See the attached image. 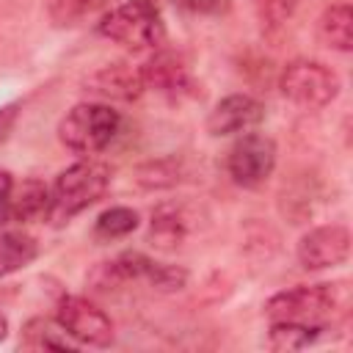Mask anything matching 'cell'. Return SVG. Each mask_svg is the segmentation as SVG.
<instances>
[{"instance_id": "277c9868", "label": "cell", "mask_w": 353, "mask_h": 353, "mask_svg": "<svg viewBox=\"0 0 353 353\" xmlns=\"http://www.w3.org/2000/svg\"><path fill=\"white\" fill-rule=\"evenodd\" d=\"M121 132V113L108 102H77L58 121V141L74 154H97Z\"/></svg>"}, {"instance_id": "6da1fadb", "label": "cell", "mask_w": 353, "mask_h": 353, "mask_svg": "<svg viewBox=\"0 0 353 353\" xmlns=\"http://www.w3.org/2000/svg\"><path fill=\"white\" fill-rule=\"evenodd\" d=\"M350 312V287L347 281H323V284H298L268 298V320H290L314 325L323 331L336 328Z\"/></svg>"}, {"instance_id": "d4e9b609", "label": "cell", "mask_w": 353, "mask_h": 353, "mask_svg": "<svg viewBox=\"0 0 353 353\" xmlns=\"http://www.w3.org/2000/svg\"><path fill=\"white\" fill-rule=\"evenodd\" d=\"M6 336H8V317L0 312V342H3Z\"/></svg>"}, {"instance_id": "52a82bcc", "label": "cell", "mask_w": 353, "mask_h": 353, "mask_svg": "<svg viewBox=\"0 0 353 353\" xmlns=\"http://www.w3.org/2000/svg\"><path fill=\"white\" fill-rule=\"evenodd\" d=\"M276 157H279V149H276V141L265 132H243L229 154H226V174L232 176L234 185L240 188H259L270 179L273 168H276Z\"/></svg>"}, {"instance_id": "7a4b0ae2", "label": "cell", "mask_w": 353, "mask_h": 353, "mask_svg": "<svg viewBox=\"0 0 353 353\" xmlns=\"http://www.w3.org/2000/svg\"><path fill=\"white\" fill-rule=\"evenodd\" d=\"M94 290H119L143 284L157 292H176L188 284V270L182 265L160 262L143 251H121L119 256L102 262L91 273Z\"/></svg>"}, {"instance_id": "5bb4252c", "label": "cell", "mask_w": 353, "mask_h": 353, "mask_svg": "<svg viewBox=\"0 0 353 353\" xmlns=\"http://www.w3.org/2000/svg\"><path fill=\"white\" fill-rule=\"evenodd\" d=\"M19 347L25 350H77L80 345L61 328L58 320H50V317H30L25 325H22V334H19Z\"/></svg>"}, {"instance_id": "ffe728a7", "label": "cell", "mask_w": 353, "mask_h": 353, "mask_svg": "<svg viewBox=\"0 0 353 353\" xmlns=\"http://www.w3.org/2000/svg\"><path fill=\"white\" fill-rule=\"evenodd\" d=\"M295 8H298V0H254V11L265 30L281 28L292 17Z\"/></svg>"}, {"instance_id": "603a6c76", "label": "cell", "mask_w": 353, "mask_h": 353, "mask_svg": "<svg viewBox=\"0 0 353 353\" xmlns=\"http://www.w3.org/2000/svg\"><path fill=\"white\" fill-rule=\"evenodd\" d=\"M11 193H14V176L11 171L0 168V226L11 223Z\"/></svg>"}, {"instance_id": "2e32d148", "label": "cell", "mask_w": 353, "mask_h": 353, "mask_svg": "<svg viewBox=\"0 0 353 353\" xmlns=\"http://www.w3.org/2000/svg\"><path fill=\"white\" fill-rule=\"evenodd\" d=\"M317 39L328 50L350 52V47H353V11L347 3H334L320 14Z\"/></svg>"}, {"instance_id": "cb8c5ba5", "label": "cell", "mask_w": 353, "mask_h": 353, "mask_svg": "<svg viewBox=\"0 0 353 353\" xmlns=\"http://www.w3.org/2000/svg\"><path fill=\"white\" fill-rule=\"evenodd\" d=\"M17 119H19V102H8V105L0 108V146L8 141Z\"/></svg>"}, {"instance_id": "30bf717a", "label": "cell", "mask_w": 353, "mask_h": 353, "mask_svg": "<svg viewBox=\"0 0 353 353\" xmlns=\"http://www.w3.org/2000/svg\"><path fill=\"white\" fill-rule=\"evenodd\" d=\"M265 121V105L251 94H229L215 102L204 127L212 138L243 135Z\"/></svg>"}, {"instance_id": "8fae6325", "label": "cell", "mask_w": 353, "mask_h": 353, "mask_svg": "<svg viewBox=\"0 0 353 353\" xmlns=\"http://www.w3.org/2000/svg\"><path fill=\"white\" fill-rule=\"evenodd\" d=\"M141 72L146 88H154L168 99H185L199 94L193 74L174 52H154L146 63H141Z\"/></svg>"}, {"instance_id": "4fadbf2b", "label": "cell", "mask_w": 353, "mask_h": 353, "mask_svg": "<svg viewBox=\"0 0 353 353\" xmlns=\"http://www.w3.org/2000/svg\"><path fill=\"white\" fill-rule=\"evenodd\" d=\"M193 215L185 204L179 201H163L157 204V210L152 212L149 221V240L157 248H176L188 240L190 229H193Z\"/></svg>"}, {"instance_id": "e0dca14e", "label": "cell", "mask_w": 353, "mask_h": 353, "mask_svg": "<svg viewBox=\"0 0 353 353\" xmlns=\"http://www.w3.org/2000/svg\"><path fill=\"white\" fill-rule=\"evenodd\" d=\"M39 256V243L28 232L0 226V279L28 268Z\"/></svg>"}, {"instance_id": "9c48e42d", "label": "cell", "mask_w": 353, "mask_h": 353, "mask_svg": "<svg viewBox=\"0 0 353 353\" xmlns=\"http://www.w3.org/2000/svg\"><path fill=\"white\" fill-rule=\"evenodd\" d=\"M295 256L306 270H328L350 256V232L342 223H323L301 234Z\"/></svg>"}, {"instance_id": "ba28073f", "label": "cell", "mask_w": 353, "mask_h": 353, "mask_svg": "<svg viewBox=\"0 0 353 353\" xmlns=\"http://www.w3.org/2000/svg\"><path fill=\"white\" fill-rule=\"evenodd\" d=\"M55 320L77 345H85V347L113 345V336H116L113 320L105 314V309H99L94 301L83 295H63L58 301Z\"/></svg>"}, {"instance_id": "9a60e30c", "label": "cell", "mask_w": 353, "mask_h": 353, "mask_svg": "<svg viewBox=\"0 0 353 353\" xmlns=\"http://www.w3.org/2000/svg\"><path fill=\"white\" fill-rule=\"evenodd\" d=\"M11 218L19 223L41 221L50 218V188L41 179H22L19 185L14 182L11 193Z\"/></svg>"}, {"instance_id": "ac0fdd59", "label": "cell", "mask_w": 353, "mask_h": 353, "mask_svg": "<svg viewBox=\"0 0 353 353\" xmlns=\"http://www.w3.org/2000/svg\"><path fill=\"white\" fill-rule=\"evenodd\" d=\"M328 331L314 328V325H303V323H290V320H270L268 328V339L265 345L270 350H303L309 345H314L320 336H325Z\"/></svg>"}, {"instance_id": "d6986e66", "label": "cell", "mask_w": 353, "mask_h": 353, "mask_svg": "<svg viewBox=\"0 0 353 353\" xmlns=\"http://www.w3.org/2000/svg\"><path fill=\"white\" fill-rule=\"evenodd\" d=\"M141 218L132 207H110L105 212H99V218L94 221V237L97 240H121L127 234H132L138 229Z\"/></svg>"}, {"instance_id": "44dd1931", "label": "cell", "mask_w": 353, "mask_h": 353, "mask_svg": "<svg viewBox=\"0 0 353 353\" xmlns=\"http://www.w3.org/2000/svg\"><path fill=\"white\" fill-rule=\"evenodd\" d=\"M108 6H110V0H52V14L61 22H72L83 14H91V11H99Z\"/></svg>"}, {"instance_id": "8992f818", "label": "cell", "mask_w": 353, "mask_h": 353, "mask_svg": "<svg viewBox=\"0 0 353 353\" xmlns=\"http://www.w3.org/2000/svg\"><path fill=\"white\" fill-rule=\"evenodd\" d=\"M339 88H342L339 74L328 63L312 58H295L279 74L281 97L303 110H320L331 105L339 97Z\"/></svg>"}, {"instance_id": "3957f363", "label": "cell", "mask_w": 353, "mask_h": 353, "mask_svg": "<svg viewBox=\"0 0 353 353\" xmlns=\"http://www.w3.org/2000/svg\"><path fill=\"white\" fill-rule=\"evenodd\" d=\"M110 185V168L99 160H77L63 168L50 188V221L66 223L97 204Z\"/></svg>"}, {"instance_id": "5b68a950", "label": "cell", "mask_w": 353, "mask_h": 353, "mask_svg": "<svg viewBox=\"0 0 353 353\" xmlns=\"http://www.w3.org/2000/svg\"><path fill=\"white\" fill-rule=\"evenodd\" d=\"M97 33L135 52L157 50L165 41L163 17L149 0H127L108 8L97 22Z\"/></svg>"}, {"instance_id": "7c38bea8", "label": "cell", "mask_w": 353, "mask_h": 353, "mask_svg": "<svg viewBox=\"0 0 353 353\" xmlns=\"http://www.w3.org/2000/svg\"><path fill=\"white\" fill-rule=\"evenodd\" d=\"M85 91L99 97L102 102H132L146 91L143 83V72L141 66H130V63H108L102 69H97L88 80H85Z\"/></svg>"}, {"instance_id": "7402d4cb", "label": "cell", "mask_w": 353, "mask_h": 353, "mask_svg": "<svg viewBox=\"0 0 353 353\" xmlns=\"http://www.w3.org/2000/svg\"><path fill=\"white\" fill-rule=\"evenodd\" d=\"M188 17H226L232 11V0H171Z\"/></svg>"}]
</instances>
